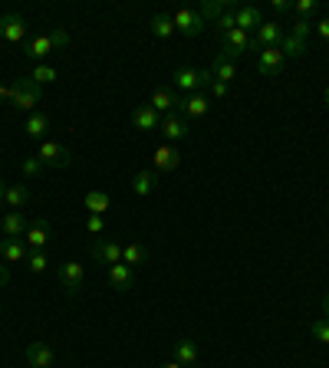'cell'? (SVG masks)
Returning a JSON list of instances; mask_svg holds the SVG:
<instances>
[{"label": "cell", "instance_id": "7dc6e473", "mask_svg": "<svg viewBox=\"0 0 329 368\" xmlns=\"http://www.w3.org/2000/svg\"><path fill=\"white\" fill-rule=\"evenodd\" d=\"M3 194H7V184L0 181V211H3Z\"/></svg>", "mask_w": 329, "mask_h": 368}, {"label": "cell", "instance_id": "277c9868", "mask_svg": "<svg viewBox=\"0 0 329 368\" xmlns=\"http://www.w3.org/2000/svg\"><path fill=\"white\" fill-rule=\"evenodd\" d=\"M283 37H287V33H283V27H280V23H274V20H263L261 30H257V33L250 37V53L261 56L263 50H270V46H280V43H283Z\"/></svg>", "mask_w": 329, "mask_h": 368}, {"label": "cell", "instance_id": "8d00e7d4", "mask_svg": "<svg viewBox=\"0 0 329 368\" xmlns=\"http://www.w3.org/2000/svg\"><path fill=\"white\" fill-rule=\"evenodd\" d=\"M50 43H53V50H66V46H69V33L63 27L50 30Z\"/></svg>", "mask_w": 329, "mask_h": 368}, {"label": "cell", "instance_id": "603a6c76", "mask_svg": "<svg viewBox=\"0 0 329 368\" xmlns=\"http://www.w3.org/2000/svg\"><path fill=\"white\" fill-rule=\"evenodd\" d=\"M149 106L158 112V115H168V112H175V106H178V93H171V89H155Z\"/></svg>", "mask_w": 329, "mask_h": 368}, {"label": "cell", "instance_id": "7a4b0ae2", "mask_svg": "<svg viewBox=\"0 0 329 368\" xmlns=\"http://www.w3.org/2000/svg\"><path fill=\"white\" fill-rule=\"evenodd\" d=\"M211 69H191V66H178L175 69V76H171V82H175V89H178V96H191V93H198L201 86H211Z\"/></svg>", "mask_w": 329, "mask_h": 368}, {"label": "cell", "instance_id": "ab89813d", "mask_svg": "<svg viewBox=\"0 0 329 368\" xmlns=\"http://www.w3.org/2000/svg\"><path fill=\"white\" fill-rule=\"evenodd\" d=\"M290 33H293V37H300V40H306V37L313 33V20H297Z\"/></svg>", "mask_w": 329, "mask_h": 368}, {"label": "cell", "instance_id": "e575fe53", "mask_svg": "<svg viewBox=\"0 0 329 368\" xmlns=\"http://www.w3.org/2000/svg\"><path fill=\"white\" fill-rule=\"evenodd\" d=\"M293 14H297V20H310V17L316 14V0H297V3H293Z\"/></svg>", "mask_w": 329, "mask_h": 368}, {"label": "cell", "instance_id": "44dd1931", "mask_svg": "<svg viewBox=\"0 0 329 368\" xmlns=\"http://www.w3.org/2000/svg\"><path fill=\"white\" fill-rule=\"evenodd\" d=\"M132 125H135L138 132H155L162 125V115L151 109V106H138V109H132Z\"/></svg>", "mask_w": 329, "mask_h": 368}, {"label": "cell", "instance_id": "7402d4cb", "mask_svg": "<svg viewBox=\"0 0 329 368\" xmlns=\"http://www.w3.org/2000/svg\"><path fill=\"white\" fill-rule=\"evenodd\" d=\"M82 204H86V211L89 214H96V217H102L106 211H112V197L102 188H93V191H86V197H82Z\"/></svg>", "mask_w": 329, "mask_h": 368}, {"label": "cell", "instance_id": "9a60e30c", "mask_svg": "<svg viewBox=\"0 0 329 368\" xmlns=\"http://www.w3.org/2000/svg\"><path fill=\"white\" fill-rule=\"evenodd\" d=\"M257 72H261L263 79H276L283 72V53H280V46H270V50H263L257 56Z\"/></svg>", "mask_w": 329, "mask_h": 368}, {"label": "cell", "instance_id": "4fadbf2b", "mask_svg": "<svg viewBox=\"0 0 329 368\" xmlns=\"http://www.w3.org/2000/svg\"><path fill=\"white\" fill-rule=\"evenodd\" d=\"M158 132H164V138H168V142H181V138L191 135V122H188L185 115H178V112H168V115H162Z\"/></svg>", "mask_w": 329, "mask_h": 368}, {"label": "cell", "instance_id": "4316f807", "mask_svg": "<svg viewBox=\"0 0 329 368\" xmlns=\"http://www.w3.org/2000/svg\"><path fill=\"white\" fill-rule=\"evenodd\" d=\"M122 263H129L135 270L142 263H149V250L138 244V240H129V244H122Z\"/></svg>", "mask_w": 329, "mask_h": 368}, {"label": "cell", "instance_id": "7c38bea8", "mask_svg": "<svg viewBox=\"0 0 329 368\" xmlns=\"http://www.w3.org/2000/svg\"><path fill=\"white\" fill-rule=\"evenodd\" d=\"M234 23H237V30H244V33H257L263 23V10L261 7H254V3H237L234 7Z\"/></svg>", "mask_w": 329, "mask_h": 368}, {"label": "cell", "instance_id": "2e32d148", "mask_svg": "<svg viewBox=\"0 0 329 368\" xmlns=\"http://www.w3.org/2000/svg\"><path fill=\"white\" fill-rule=\"evenodd\" d=\"M50 240H53V231H50L46 220H33L27 227V233H24V244H27L30 250H46Z\"/></svg>", "mask_w": 329, "mask_h": 368}, {"label": "cell", "instance_id": "5bb4252c", "mask_svg": "<svg viewBox=\"0 0 329 368\" xmlns=\"http://www.w3.org/2000/svg\"><path fill=\"white\" fill-rule=\"evenodd\" d=\"M59 276H63V289H66V296H76L82 289V283H86V267H82L79 260H66L63 263V270H59Z\"/></svg>", "mask_w": 329, "mask_h": 368}, {"label": "cell", "instance_id": "681fc988", "mask_svg": "<svg viewBox=\"0 0 329 368\" xmlns=\"http://www.w3.org/2000/svg\"><path fill=\"white\" fill-rule=\"evenodd\" d=\"M323 319L329 322V296H326V302H323Z\"/></svg>", "mask_w": 329, "mask_h": 368}, {"label": "cell", "instance_id": "d4e9b609", "mask_svg": "<svg viewBox=\"0 0 329 368\" xmlns=\"http://www.w3.org/2000/svg\"><path fill=\"white\" fill-rule=\"evenodd\" d=\"M30 204V188L27 184H10L7 194H3V207H10V211H24Z\"/></svg>", "mask_w": 329, "mask_h": 368}, {"label": "cell", "instance_id": "1f68e13d", "mask_svg": "<svg viewBox=\"0 0 329 368\" xmlns=\"http://www.w3.org/2000/svg\"><path fill=\"white\" fill-rule=\"evenodd\" d=\"M280 53H283V59H300L303 53H306V40H300V37H293V33H287L283 37V43H280Z\"/></svg>", "mask_w": 329, "mask_h": 368}, {"label": "cell", "instance_id": "9c48e42d", "mask_svg": "<svg viewBox=\"0 0 329 368\" xmlns=\"http://www.w3.org/2000/svg\"><path fill=\"white\" fill-rule=\"evenodd\" d=\"M151 164H155V175L162 177V175H171L175 168L181 164V151L175 148V145H158V148L151 151Z\"/></svg>", "mask_w": 329, "mask_h": 368}, {"label": "cell", "instance_id": "ee69618b", "mask_svg": "<svg viewBox=\"0 0 329 368\" xmlns=\"http://www.w3.org/2000/svg\"><path fill=\"white\" fill-rule=\"evenodd\" d=\"M270 7H274L276 14H290V10H293V3H290V0H274Z\"/></svg>", "mask_w": 329, "mask_h": 368}, {"label": "cell", "instance_id": "e0dca14e", "mask_svg": "<svg viewBox=\"0 0 329 368\" xmlns=\"http://www.w3.org/2000/svg\"><path fill=\"white\" fill-rule=\"evenodd\" d=\"M106 283H109L112 289H132L135 287V270L129 267V263H112L109 270H106Z\"/></svg>", "mask_w": 329, "mask_h": 368}, {"label": "cell", "instance_id": "816d5d0a", "mask_svg": "<svg viewBox=\"0 0 329 368\" xmlns=\"http://www.w3.org/2000/svg\"><path fill=\"white\" fill-rule=\"evenodd\" d=\"M0 349H3V342H0Z\"/></svg>", "mask_w": 329, "mask_h": 368}, {"label": "cell", "instance_id": "c3c4849f", "mask_svg": "<svg viewBox=\"0 0 329 368\" xmlns=\"http://www.w3.org/2000/svg\"><path fill=\"white\" fill-rule=\"evenodd\" d=\"M162 368H185V365H181V362H175V358H171V362H164Z\"/></svg>", "mask_w": 329, "mask_h": 368}, {"label": "cell", "instance_id": "f35d334b", "mask_svg": "<svg viewBox=\"0 0 329 368\" xmlns=\"http://www.w3.org/2000/svg\"><path fill=\"white\" fill-rule=\"evenodd\" d=\"M214 27H218L220 37H227V33H231L234 27H237V23H234V10H227V14L220 17V20H214Z\"/></svg>", "mask_w": 329, "mask_h": 368}, {"label": "cell", "instance_id": "484cf974", "mask_svg": "<svg viewBox=\"0 0 329 368\" xmlns=\"http://www.w3.org/2000/svg\"><path fill=\"white\" fill-rule=\"evenodd\" d=\"M155 188H158V175H155V171H135V177H132V191H135L138 197L155 194Z\"/></svg>", "mask_w": 329, "mask_h": 368}, {"label": "cell", "instance_id": "ac0fdd59", "mask_svg": "<svg viewBox=\"0 0 329 368\" xmlns=\"http://www.w3.org/2000/svg\"><path fill=\"white\" fill-rule=\"evenodd\" d=\"M30 220L20 214V211H10V214H0V231H3V237H10V240H20L24 233H27Z\"/></svg>", "mask_w": 329, "mask_h": 368}, {"label": "cell", "instance_id": "d6986e66", "mask_svg": "<svg viewBox=\"0 0 329 368\" xmlns=\"http://www.w3.org/2000/svg\"><path fill=\"white\" fill-rule=\"evenodd\" d=\"M27 257H30V246L24 240H10V237L0 240V260L3 263H27Z\"/></svg>", "mask_w": 329, "mask_h": 368}, {"label": "cell", "instance_id": "f6af8a7d", "mask_svg": "<svg viewBox=\"0 0 329 368\" xmlns=\"http://www.w3.org/2000/svg\"><path fill=\"white\" fill-rule=\"evenodd\" d=\"M7 283H10V267L0 263V289H7Z\"/></svg>", "mask_w": 329, "mask_h": 368}, {"label": "cell", "instance_id": "30bf717a", "mask_svg": "<svg viewBox=\"0 0 329 368\" xmlns=\"http://www.w3.org/2000/svg\"><path fill=\"white\" fill-rule=\"evenodd\" d=\"M24 358H27L30 368H53L56 365V349L50 342H30Z\"/></svg>", "mask_w": 329, "mask_h": 368}, {"label": "cell", "instance_id": "ba28073f", "mask_svg": "<svg viewBox=\"0 0 329 368\" xmlns=\"http://www.w3.org/2000/svg\"><path fill=\"white\" fill-rule=\"evenodd\" d=\"M89 253H93V260H96V263H106V267H112V263H122V244H119V240H112V237H96Z\"/></svg>", "mask_w": 329, "mask_h": 368}, {"label": "cell", "instance_id": "d590c367", "mask_svg": "<svg viewBox=\"0 0 329 368\" xmlns=\"http://www.w3.org/2000/svg\"><path fill=\"white\" fill-rule=\"evenodd\" d=\"M310 332H313V339H316V342L329 345V322H326V319H316L313 326H310Z\"/></svg>", "mask_w": 329, "mask_h": 368}, {"label": "cell", "instance_id": "f1b7e54d", "mask_svg": "<svg viewBox=\"0 0 329 368\" xmlns=\"http://www.w3.org/2000/svg\"><path fill=\"white\" fill-rule=\"evenodd\" d=\"M211 76L218 82H227V86H231V79H237V63H231V59H224V56L218 53V59L211 63Z\"/></svg>", "mask_w": 329, "mask_h": 368}, {"label": "cell", "instance_id": "bcb514c9", "mask_svg": "<svg viewBox=\"0 0 329 368\" xmlns=\"http://www.w3.org/2000/svg\"><path fill=\"white\" fill-rule=\"evenodd\" d=\"M0 99H10V86H0Z\"/></svg>", "mask_w": 329, "mask_h": 368}, {"label": "cell", "instance_id": "b9f144b4", "mask_svg": "<svg viewBox=\"0 0 329 368\" xmlns=\"http://www.w3.org/2000/svg\"><path fill=\"white\" fill-rule=\"evenodd\" d=\"M313 33L319 37L323 43H329V17H323L319 23H313Z\"/></svg>", "mask_w": 329, "mask_h": 368}, {"label": "cell", "instance_id": "8992f818", "mask_svg": "<svg viewBox=\"0 0 329 368\" xmlns=\"http://www.w3.org/2000/svg\"><path fill=\"white\" fill-rule=\"evenodd\" d=\"M244 53H250V33H244V30L234 27L227 37H220V56L224 59H241Z\"/></svg>", "mask_w": 329, "mask_h": 368}, {"label": "cell", "instance_id": "83f0119b", "mask_svg": "<svg viewBox=\"0 0 329 368\" xmlns=\"http://www.w3.org/2000/svg\"><path fill=\"white\" fill-rule=\"evenodd\" d=\"M234 7H237L234 0H205L198 14L205 17V23H207V20H220V17L227 14V10H234Z\"/></svg>", "mask_w": 329, "mask_h": 368}, {"label": "cell", "instance_id": "4dcf8cb0", "mask_svg": "<svg viewBox=\"0 0 329 368\" xmlns=\"http://www.w3.org/2000/svg\"><path fill=\"white\" fill-rule=\"evenodd\" d=\"M24 132H27L30 138H43L46 132H50V115H43V112H30Z\"/></svg>", "mask_w": 329, "mask_h": 368}, {"label": "cell", "instance_id": "60d3db41", "mask_svg": "<svg viewBox=\"0 0 329 368\" xmlns=\"http://www.w3.org/2000/svg\"><path fill=\"white\" fill-rule=\"evenodd\" d=\"M102 231H106V220L89 214V217H86V233H102Z\"/></svg>", "mask_w": 329, "mask_h": 368}, {"label": "cell", "instance_id": "f5cc1de1", "mask_svg": "<svg viewBox=\"0 0 329 368\" xmlns=\"http://www.w3.org/2000/svg\"><path fill=\"white\" fill-rule=\"evenodd\" d=\"M191 368H198V365H191Z\"/></svg>", "mask_w": 329, "mask_h": 368}, {"label": "cell", "instance_id": "8fae6325", "mask_svg": "<svg viewBox=\"0 0 329 368\" xmlns=\"http://www.w3.org/2000/svg\"><path fill=\"white\" fill-rule=\"evenodd\" d=\"M0 40L3 43H24L27 40V20L20 14H3L0 17Z\"/></svg>", "mask_w": 329, "mask_h": 368}, {"label": "cell", "instance_id": "f546056e", "mask_svg": "<svg viewBox=\"0 0 329 368\" xmlns=\"http://www.w3.org/2000/svg\"><path fill=\"white\" fill-rule=\"evenodd\" d=\"M175 362H181L185 368H191L194 362H198V342H191V339L175 342Z\"/></svg>", "mask_w": 329, "mask_h": 368}, {"label": "cell", "instance_id": "52a82bcc", "mask_svg": "<svg viewBox=\"0 0 329 368\" xmlns=\"http://www.w3.org/2000/svg\"><path fill=\"white\" fill-rule=\"evenodd\" d=\"M207 109H211V102H207L205 93H191V96H178V106H175V112L178 115H185L188 122H194V119H205Z\"/></svg>", "mask_w": 329, "mask_h": 368}, {"label": "cell", "instance_id": "3957f363", "mask_svg": "<svg viewBox=\"0 0 329 368\" xmlns=\"http://www.w3.org/2000/svg\"><path fill=\"white\" fill-rule=\"evenodd\" d=\"M37 158L43 162V168H69L73 164V151L63 142H56V138H43Z\"/></svg>", "mask_w": 329, "mask_h": 368}, {"label": "cell", "instance_id": "836d02e7", "mask_svg": "<svg viewBox=\"0 0 329 368\" xmlns=\"http://www.w3.org/2000/svg\"><path fill=\"white\" fill-rule=\"evenodd\" d=\"M30 79L37 82V86H50V82L59 79V72H56L53 66H33V72H30Z\"/></svg>", "mask_w": 329, "mask_h": 368}, {"label": "cell", "instance_id": "d6a6232c", "mask_svg": "<svg viewBox=\"0 0 329 368\" xmlns=\"http://www.w3.org/2000/svg\"><path fill=\"white\" fill-rule=\"evenodd\" d=\"M46 267H50V257H46V250H30V257H27V270L30 273H46Z\"/></svg>", "mask_w": 329, "mask_h": 368}, {"label": "cell", "instance_id": "7bdbcfd3", "mask_svg": "<svg viewBox=\"0 0 329 368\" xmlns=\"http://www.w3.org/2000/svg\"><path fill=\"white\" fill-rule=\"evenodd\" d=\"M207 89H211V96H214V99H224V96H227V82L211 79V86H207Z\"/></svg>", "mask_w": 329, "mask_h": 368}, {"label": "cell", "instance_id": "6da1fadb", "mask_svg": "<svg viewBox=\"0 0 329 368\" xmlns=\"http://www.w3.org/2000/svg\"><path fill=\"white\" fill-rule=\"evenodd\" d=\"M40 99H43V86H37L30 76H20V79L10 86V102H14L17 112H27V115L37 112Z\"/></svg>", "mask_w": 329, "mask_h": 368}, {"label": "cell", "instance_id": "ffe728a7", "mask_svg": "<svg viewBox=\"0 0 329 368\" xmlns=\"http://www.w3.org/2000/svg\"><path fill=\"white\" fill-rule=\"evenodd\" d=\"M50 53H56L53 43H50V33H40V37L24 43V56H27V59H37V63H40V59H46Z\"/></svg>", "mask_w": 329, "mask_h": 368}, {"label": "cell", "instance_id": "74e56055", "mask_svg": "<svg viewBox=\"0 0 329 368\" xmlns=\"http://www.w3.org/2000/svg\"><path fill=\"white\" fill-rule=\"evenodd\" d=\"M20 168H24V177H37L43 171V162L30 155V158H24V164H20Z\"/></svg>", "mask_w": 329, "mask_h": 368}, {"label": "cell", "instance_id": "f907efd6", "mask_svg": "<svg viewBox=\"0 0 329 368\" xmlns=\"http://www.w3.org/2000/svg\"><path fill=\"white\" fill-rule=\"evenodd\" d=\"M323 99H326V106H329V86H326V93H323Z\"/></svg>", "mask_w": 329, "mask_h": 368}, {"label": "cell", "instance_id": "5b68a950", "mask_svg": "<svg viewBox=\"0 0 329 368\" xmlns=\"http://www.w3.org/2000/svg\"><path fill=\"white\" fill-rule=\"evenodd\" d=\"M171 23H175V33H185V37H201L205 33V17L191 10V7H178L175 14H171Z\"/></svg>", "mask_w": 329, "mask_h": 368}, {"label": "cell", "instance_id": "cb8c5ba5", "mask_svg": "<svg viewBox=\"0 0 329 368\" xmlns=\"http://www.w3.org/2000/svg\"><path fill=\"white\" fill-rule=\"evenodd\" d=\"M149 33L155 40H171L175 37V23H171V14H155L149 20Z\"/></svg>", "mask_w": 329, "mask_h": 368}]
</instances>
